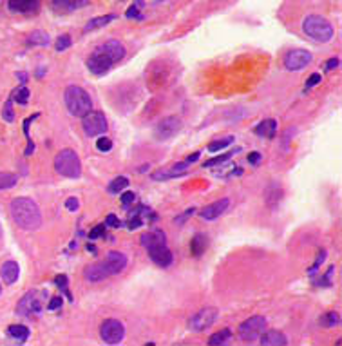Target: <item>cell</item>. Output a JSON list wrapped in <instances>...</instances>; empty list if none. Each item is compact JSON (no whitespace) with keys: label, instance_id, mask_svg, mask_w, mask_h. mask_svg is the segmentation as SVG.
<instances>
[{"label":"cell","instance_id":"obj_1","mask_svg":"<svg viewBox=\"0 0 342 346\" xmlns=\"http://www.w3.org/2000/svg\"><path fill=\"white\" fill-rule=\"evenodd\" d=\"M125 58V48L123 44L118 42V40H107L101 46L91 53L89 58H87V67H89L91 73L95 74H105L109 73L116 63H120L121 60Z\"/></svg>","mask_w":342,"mask_h":346},{"label":"cell","instance_id":"obj_2","mask_svg":"<svg viewBox=\"0 0 342 346\" xmlns=\"http://www.w3.org/2000/svg\"><path fill=\"white\" fill-rule=\"evenodd\" d=\"M11 216L15 223L24 231H37L42 225V214L38 205L31 198L20 196L11 201Z\"/></svg>","mask_w":342,"mask_h":346},{"label":"cell","instance_id":"obj_3","mask_svg":"<svg viewBox=\"0 0 342 346\" xmlns=\"http://www.w3.org/2000/svg\"><path fill=\"white\" fill-rule=\"evenodd\" d=\"M63 100H65L67 111L76 118H84L89 111H93V98L80 85H69L63 93Z\"/></svg>","mask_w":342,"mask_h":346},{"label":"cell","instance_id":"obj_4","mask_svg":"<svg viewBox=\"0 0 342 346\" xmlns=\"http://www.w3.org/2000/svg\"><path fill=\"white\" fill-rule=\"evenodd\" d=\"M54 171L65 178H80L82 174V163L78 154L73 149H63L54 158Z\"/></svg>","mask_w":342,"mask_h":346},{"label":"cell","instance_id":"obj_5","mask_svg":"<svg viewBox=\"0 0 342 346\" xmlns=\"http://www.w3.org/2000/svg\"><path fill=\"white\" fill-rule=\"evenodd\" d=\"M302 31L308 35L310 38L317 40V42H328L333 37V27L332 24L322 18L319 15H310L306 16L302 22Z\"/></svg>","mask_w":342,"mask_h":346},{"label":"cell","instance_id":"obj_6","mask_svg":"<svg viewBox=\"0 0 342 346\" xmlns=\"http://www.w3.org/2000/svg\"><path fill=\"white\" fill-rule=\"evenodd\" d=\"M264 330H266V319H264L263 315H252V317H248L246 321H243L241 325H239L237 334L241 337V341L253 343L257 341Z\"/></svg>","mask_w":342,"mask_h":346},{"label":"cell","instance_id":"obj_7","mask_svg":"<svg viewBox=\"0 0 342 346\" xmlns=\"http://www.w3.org/2000/svg\"><path fill=\"white\" fill-rule=\"evenodd\" d=\"M44 310V292L31 290L20 299V303L16 306V312L26 317H37Z\"/></svg>","mask_w":342,"mask_h":346},{"label":"cell","instance_id":"obj_8","mask_svg":"<svg viewBox=\"0 0 342 346\" xmlns=\"http://www.w3.org/2000/svg\"><path fill=\"white\" fill-rule=\"evenodd\" d=\"M82 127H84L87 136H101L107 131V120L103 113H100V111H89L82 118Z\"/></svg>","mask_w":342,"mask_h":346},{"label":"cell","instance_id":"obj_9","mask_svg":"<svg viewBox=\"0 0 342 346\" xmlns=\"http://www.w3.org/2000/svg\"><path fill=\"white\" fill-rule=\"evenodd\" d=\"M100 336L107 345H118L123 341L125 336V326L118 319H105L100 326Z\"/></svg>","mask_w":342,"mask_h":346},{"label":"cell","instance_id":"obj_10","mask_svg":"<svg viewBox=\"0 0 342 346\" xmlns=\"http://www.w3.org/2000/svg\"><path fill=\"white\" fill-rule=\"evenodd\" d=\"M217 315H219L217 308H214V306H205V308H201L197 314H194L190 317L189 326L194 332H205L216 323Z\"/></svg>","mask_w":342,"mask_h":346},{"label":"cell","instance_id":"obj_11","mask_svg":"<svg viewBox=\"0 0 342 346\" xmlns=\"http://www.w3.org/2000/svg\"><path fill=\"white\" fill-rule=\"evenodd\" d=\"M181 129H183V120L181 118H178V116H167V118H163L156 125L154 138L159 140V142H163V140H169V138L176 136Z\"/></svg>","mask_w":342,"mask_h":346},{"label":"cell","instance_id":"obj_12","mask_svg":"<svg viewBox=\"0 0 342 346\" xmlns=\"http://www.w3.org/2000/svg\"><path fill=\"white\" fill-rule=\"evenodd\" d=\"M311 62V53L306 49H293L285 57V67L288 71H300Z\"/></svg>","mask_w":342,"mask_h":346},{"label":"cell","instance_id":"obj_13","mask_svg":"<svg viewBox=\"0 0 342 346\" xmlns=\"http://www.w3.org/2000/svg\"><path fill=\"white\" fill-rule=\"evenodd\" d=\"M101 265H103V268H105V272L107 276L111 278V276H114V274H120L123 268L127 267V256L125 254H121V252H109L105 256V259L103 261H100Z\"/></svg>","mask_w":342,"mask_h":346},{"label":"cell","instance_id":"obj_14","mask_svg":"<svg viewBox=\"0 0 342 346\" xmlns=\"http://www.w3.org/2000/svg\"><path fill=\"white\" fill-rule=\"evenodd\" d=\"M148 252V257L152 259L158 267L161 268H167L172 265L174 261V256H172V252L169 250V247L167 245H152V247H148L147 248Z\"/></svg>","mask_w":342,"mask_h":346},{"label":"cell","instance_id":"obj_15","mask_svg":"<svg viewBox=\"0 0 342 346\" xmlns=\"http://www.w3.org/2000/svg\"><path fill=\"white\" fill-rule=\"evenodd\" d=\"M228 205H230V199L228 198H223V199H217L214 203L206 205L203 209L199 210V218L205 221H214L217 218H221V214L225 210L228 209Z\"/></svg>","mask_w":342,"mask_h":346},{"label":"cell","instance_id":"obj_16","mask_svg":"<svg viewBox=\"0 0 342 346\" xmlns=\"http://www.w3.org/2000/svg\"><path fill=\"white\" fill-rule=\"evenodd\" d=\"M89 5V0H51V9L56 15H67Z\"/></svg>","mask_w":342,"mask_h":346},{"label":"cell","instance_id":"obj_17","mask_svg":"<svg viewBox=\"0 0 342 346\" xmlns=\"http://www.w3.org/2000/svg\"><path fill=\"white\" fill-rule=\"evenodd\" d=\"M7 7L13 13H38L40 9V0H7Z\"/></svg>","mask_w":342,"mask_h":346},{"label":"cell","instance_id":"obj_18","mask_svg":"<svg viewBox=\"0 0 342 346\" xmlns=\"http://www.w3.org/2000/svg\"><path fill=\"white\" fill-rule=\"evenodd\" d=\"M0 276H2V281L5 285H13L18 281L20 278V267L16 261H5L0 268Z\"/></svg>","mask_w":342,"mask_h":346},{"label":"cell","instance_id":"obj_19","mask_svg":"<svg viewBox=\"0 0 342 346\" xmlns=\"http://www.w3.org/2000/svg\"><path fill=\"white\" fill-rule=\"evenodd\" d=\"M259 339H261V345L263 346H285V345H288V339H286L285 334L279 330H264Z\"/></svg>","mask_w":342,"mask_h":346},{"label":"cell","instance_id":"obj_20","mask_svg":"<svg viewBox=\"0 0 342 346\" xmlns=\"http://www.w3.org/2000/svg\"><path fill=\"white\" fill-rule=\"evenodd\" d=\"M253 132L261 138H268V140H272V138H275V134H277V121L272 120V118L259 121L257 125L253 127Z\"/></svg>","mask_w":342,"mask_h":346},{"label":"cell","instance_id":"obj_21","mask_svg":"<svg viewBox=\"0 0 342 346\" xmlns=\"http://www.w3.org/2000/svg\"><path fill=\"white\" fill-rule=\"evenodd\" d=\"M84 276L87 281H93V283H98V281H103V279L109 278L101 263H93V265H89V267H85Z\"/></svg>","mask_w":342,"mask_h":346},{"label":"cell","instance_id":"obj_22","mask_svg":"<svg viewBox=\"0 0 342 346\" xmlns=\"http://www.w3.org/2000/svg\"><path fill=\"white\" fill-rule=\"evenodd\" d=\"M142 245L145 248L152 247V245H167V236H165L163 231L159 229H154V231L147 232L142 236Z\"/></svg>","mask_w":342,"mask_h":346},{"label":"cell","instance_id":"obj_23","mask_svg":"<svg viewBox=\"0 0 342 346\" xmlns=\"http://www.w3.org/2000/svg\"><path fill=\"white\" fill-rule=\"evenodd\" d=\"M206 247H208V237L203 232H197L190 241V254L194 257H201L206 252Z\"/></svg>","mask_w":342,"mask_h":346},{"label":"cell","instance_id":"obj_24","mask_svg":"<svg viewBox=\"0 0 342 346\" xmlns=\"http://www.w3.org/2000/svg\"><path fill=\"white\" fill-rule=\"evenodd\" d=\"M29 334H31L29 328L24 325H11L9 328H7V336L16 339V341H20V343L27 341V339H29Z\"/></svg>","mask_w":342,"mask_h":346},{"label":"cell","instance_id":"obj_25","mask_svg":"<svg viewBox=\"0 0 342 346\" xmlns=\"http://www.w3.org/2000/svg\"><path fill=\"white\" fill-rule=\"evenodd\" d=\"M319 325L322 328H333V326L341 325V314L339 312H326L319 317Z\"/></svg>","mask_w":342,"mask_h":346},{"label":"cell","instance_id":"obj_26","mask_svg":"<svg viewBox=\"0 0 342 346\" xmlns=\"http://www.w3.org/2000/svg\"><path fill=\"white\" fill-rule=\"evenodd\" d=\"M112 20H116V15H103V16H96L91 22H87L85 26V31H95V29H100V27L111 24Z\"/></svg>","mask_w":342,"mask_h":346},{"label":"cell","instance_id":"obj_27","mask_svg":"<svg viewBox=\"0 0 342 346\" xmlns=\"http://www.w3.org/2000/svg\"><path fill=\"white\" fill-rule=\"evenodd\" d=\"M129 187V179L125 178V176H118V178H114L111 181V183L107 185V192L109 194H120V192H123V190Z\"/></svg>","mask_w":342,"mask_h":346},{"label":"cell","instance_id":"obj_28","mask_svg":"<svg viewBox=\"0 0 342 346\" xmlns=\"http://www.w3.org/2000/svg\"><path fill=\"white\" fill-rule=\"evenodd\" d=\"M40 116V113H35L33 116H29L27 120H24V134H26V138H27V149H26V156H29V154H33V151H35V143H33V140H31V134H29V125H31V121H35Z\"/></svg>","mask_w":342,"mask_h":346},{"label":"cell","instance_id":"obj_29","mask_svg":"<svg viewBox=\"0 0 342 346\" xmlns=\"http://www.w3.org/2000/svg\"><path fill=\"white\" fill-rule=\"evenodd\" d=\"M281 196H283L281 185H277V183H272V185H270V189L266 190V203H268V207H274L275 203H279V201H281Z\"/></svg>","mask_w":342,"mask_h":346},{"label":"cell","instance_id":"obj_30","mask_svg":"<svg viewBox=\"0 0 342 346\" xmlns=\"http://www.w3.org/2000/svg\"><path fill=\"white\" fill-rule=\"evenodd\" d=\"M11 98H13V102H16V104L26 105L27 102H29V89H27L24 84L18 85V87H16L13 93H11Z\"/></svg>","mask_w":342,"mask_h":346},{"label":"cell","instance_id":"obj_31","mask_svg":"<svg viewBox=\"0 0 342 346\" xmlns=\"http://www.w3.org/2000/svg\"><path fill=\"white\" fill-rule=\"evenodd\" d=\"M232 337V330L230 328H225V330H219L216 334H212L210 339H208V345L216 346V345H225Z\"/></svg>","mask_w":342,"mask_h":346},{"label":"cell","instance_id":"obj_32","mask_svg":"<svg viewBox=\"0 0 342 346\" xmlns=\"http://www.w3.org/2000/svg\"><path fill=\"white\" fill-rule=\"evenodd\" d=\"M49 35L44 31H35L31 37L27 38V46H48Z\"/></svg>","mask_w":342,"mask_h":346},{"label":"cell","instance_id":"obj_33","mask_svg":"<svg viewBox=\"0 0 342 346\" xmlns=\"http://www.w3.org/2000/svg\"><path fill=\"white\" fill-rule=\"evenodd\" d=\"M236 152H239V149H236V151H228L225 152V154H221V156H216V158H212V160H208V162L203 163V167H216V165H221V163H227L228 160H230Z\"/></svg>","mask_w":342,"mask_h":346},{"label":"cell","instance_id":"obj_34","mask_svg":"<svg viewBox=\"0 0 342 346\" xmlns=\"http://www.w3.org/2000/svg\"><path fill=\"white\" fill-rule=\"evenodd\" d=\"M18 178L13 173H0V190H7L15 187Z\"/></svg>","mask_w":342,"mask_h":346},{"label":"cell","instance_id":"obj_35","mask_svg":"<svg viewBox=\"0 0 342 346\" xmlns=\"http://www.w3.org/2000/svg\"><path fill=\"white\" fill-rule=\"evenodd\" d=\"M232 143H234V136L221 138V140H214V142L208 143V151H210V152L223 151V149H227L228 145H232Z\"/></svg>","mask_w":342,"mask_h":346},{"label":"cell","instance_id":"obj_36","mask_svg":"<svg viewBox=\"0 0 342 346\" xmlns=\"http://www.w3.org/2000/svg\"><path fill=\"white\" fill-rule=\"evenodd\" d=\"M2 118H4L5 121H9V123L15 120V113H13V98H11V95H9V98L5 100L4 109H2Z\"/></svg>","mask_w":342,"mask_h":346},{"label":"cell","instance_id":"obj_37","mask_svg":"<svg viewBox=\"0 0 342 346\" xmlns=\"http://www.w3.org/2000/svg\"><path fill=\"white\" fill-rule=\"evenodd\" d=\"M71 44H73L71 37H69V35H62V37H58V38H56L54 49H56V51H65V49L71 48Z\"/></svg>","mask_w":342,"mask_h":346},{"label":"cell","instance_id":"obj_38","mask_svg":"<svg viewBox=\"0 0 342 346\" xmlns=\"http://www.w3.org/2000/svg\"><path fill=\"white\" fill-rule=\"evenodd\" d=\"M96 149L100 152H109L112 149V140H109V138L105 136H101L98 142H96Z\"/></svg>","mask_w":342,"mask_h":346},{"label":"cell","instance_id":"obj_39","mask_svg":"<svg viewBox=\"0 0 342 346\" xmlns=\"http://www.w3.org/2000/svg\"><path fill=\"white\" fill-rule=\"evenodd\" d=\"M136 201V194L134 192H131V190H123L121 192V205L123 207H129V205H132Z\"/></svg>","mask_w":342,"mask_h":346},{"label":"cell","instance_id":"obj_40","mask_svg":"<svg viewBox=\"0 0 342 346\" xmlns=\"http://www.w3.org/2000/svg\"><path fill=\"white\" fill-rule=\"evenodd\" d=\"M332 274H333V267H330L328 268V272L324 274V278H321V281H313V283L319 285V287H330V285H332V281H330V279H332Z\"/></svg>","mask_w":342,"mask_h":346},{"label":"cell","instance_id":"obj_41","mask_svg":"<svg viewBox=\"0 0 342 346\" xmlns=\"http://www.w3.org/2000/svg\"><path fill=\"white\" fill-rule=\"evenodd\" d=\"M105 229H107V225L103 223V225H96L93 231L89 232V237L91 239H98V237H101L103 236V232H105Z\"/></svg>","mask_w":342,"mask_h":346},{"label":"cell","instance_id":"obj_42","mask_svg":"<svg viewBox=\"0 0 342 346\" xmlns=\"http://www.w3.org/2000/svg\"><path fill=\"white\" fill-rule=\"evenodd\" d=\"M324 257H326V250H319V256H317V259H315V263L311 265L310 268H308V272L310 274H313L317 270V268L321 267V263L324 261Z\"/></svg>","mask_w":342,"mask_h":346},{"label":"cell","instance_id":"obj_43","mask_svg":"<svg viewBox=\"0 0 342 346\" xmlns=\"http://www.w3.org/2000/svg\"><path fill=\"white\" fill-rule=\"evenodd\" d=\"M143 225V220H140L138 216H131V220L127 221V229L129 231H134V229H140Z\"/></svg>","mask_w":342,"mask_h":346},{"label":"cell","instance_id":"obj_44","mask_svg":"<svg viewBox=\"0 0 342 346\" xmlns=\"http://www.w3.org/2000/svg\"><path fill=\"white\" fill-rule=\"evenodd\" d=\"M105 225L107 227H112V229H120L121 227V221L118 220V218H116L114 214H109L105 218Z\"/></svg>","mask_w":342,"mask_h":346},{"label":"cell","instance_id":"obj_45","mask_svg":"<svg viewBox=\"0 0 342 346\" xmlns=\"http://www.w3.org/2000/svg\"><path fill=\"white\" fill-rule=\"evenodd\" d=\"M321 80H322V76H321V74H319V73L311 74L310 78L306 80V91H308V89H311V87H313V85H317V84H319V82H321Z\"/></svg>","mask_w":342,"mask_h":346},{"label":"cell","instance_id":"obj_46","mask_svg":"<svg viewBox=\"0 0 342 346\" xmlns=\"http://www.w3.org/2000/svg\"><path fill=\"white\" fill-rule=\"evenodd\" d=\"M63 304V299L62 297H51L49 299V303H48V310H58L60 306Z\"/></svg>","mask_w":342,"mask_h":346},{"label":"cell","instance_id":"obj_47","mask_svg":"<svg viewBox=\"0 0 342 346\" xmlns=\"http://www.w3.org/2000/svg\"><path fill=\"white\" fill-rule=\"evenodd\" d=\"M54 283H56V287H60L62 290H65V292H67V276H65V274H60V276H56V278H54Z\"/></svg>","mask_w":342,"mask_h":346},{"label":"cell","instance_id":"obj_48","mask_svg":"<svg viewBox=\"0 0 342 346\" xmlns=\"http://www.w3.org/2000/svg\"><path fill=\"white\" fill-rule=\"evenodd\" d=\"M195 212V209H189L187 210V212H185V214H181V216H178V218H176V220H174V223H176V225H181V223H185V221L189 220L190 216L194 214Z\"/></svg>","mask_w":342,"mask_h":346},{"label":"cell","instance_id":"obj_49","mask_svg":"<svg viewBox=\"0 0 342 346\" xmlns=\"http://www.w3.org/2000/svg\"><path fill=\"white\" fill-rule=\"evenodd\" d=\"M80 207V201L76 198H69L67 201H65V209L71 210V212H74V210H78Z\"/></svg>","mask_w":342,"mask_h":346},{"label":"cell","instance_id":"obj_50","mask_svg":"<svg viewBox=\"0 0 342 346\" xmlns=\"http://www.w3.org/2000/svg\"><path fill=\"white\" fill-rule=\"evenodd\" d=\"M127 16H129V18H142V15H140V9H138V5H131V7L127 9Z\"/></svg>","mask_w":342,"mask_h":346},{"label":"cell","instance_id":"obj_51","mask_svg":"<svg viewBox=\"0 0 342 346\" xmlns=\"http://www.w3.org/2000/svg\"><path fill=\"white\" fill-rule=\"evenodd\" d=\"M339 65H341V60H339L337 57H333L332 60H330V62H328L326 65H324V71H332V69L339 67Z\"/></svg>","mask_w":342,"mask_h":346},{"label":"cell","instance_id":"obj_52","mask_svg":"<svg viewBox=\"0 0 342 346\" xmlns=\"http://www.w3.org/2000/svg\"><path fill=\"white\" fill-rule=\"evenodd\" d=\"M261 154H259V152H250V154H248V162L252 163V165H259V162H261Z\"/></svg>","mask_w":342,"mask_h":346},{"label":"cell","instance_id":"obj_53","mask_svg":"<svg viewBox=\"0 0 342 346\" xmlns=\"http://www.w3.org/2000/svg\"><path fill=\"white\" fill-rule=\"evenodd\" d=\"M199 156H201V152H194V154H190V156L185 160V163H187V165H192V163H194Z\"/></svg>","mask_w":342,"mask_h":346},{"label":"cell","instance_id":"obj_54","mask_svg":"<svg viewBox=\"0 0 342 346\" xmlns=\"http://www.w3.org/2000/svg\"><path fill=\"white\" fill-rule=\"evenodd\" d=\"M150 4H159V2H165V0H148Z\"/></svg>","mask_w":342,"mask_h":346},{"label":"cell","instance_id":"obj_55","mask_svg":"<svg viewBox=\"0 0 342 346\" xmlns=\"http://www.w3.org/2000/svg\"><path fill=\"white\" fill-rule=\"evenodd\" d=\"M0 237H2V227H0Z\"/></svg>","mask_w":342,"mask_h":346},{"label":"cell","instance_id":"obj_56","mask_svg":"<svg viewBox=\"0 0 342 346\" xmlns=\"http://www.w3.org/2000/svg\"><path fill=\"white\" fill-rule=\"evenodd\" d=\"M0 294H2V287H0Z\"/></svg>","mask_w":342,"mask_h":346}]
</instances>
